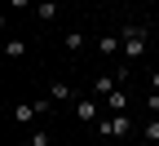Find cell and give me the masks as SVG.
<instances>
[{
	"mask_svg": "<svg viewBox=\"0 0 159 146\" xmlns=\"http://www.w3.org/2000/svg\"><path fill=\"white\" fill-rule=\"evenodd\" d=\"M119 40H124V58H128V62H137V58L146 53V45H150V31H146L142 22H133V27L119 31Z\"/></svg>",
	"mask_w": 159,
	"mask_h": 146,
	"instance_id": "6da1fadb",
	"label": "cell"
},
{
	"mask_svg": "<svg viewBox=\"0 0 159 146\" xmlns=\"http://www.w3.org/2000/svg\"><path fill=\"white\" fill-rule=\"evenodd\" d=\"M97 133L124 142V137H133V120H128V115H106V120H97Z\"/></svg>",
	"mask_w": 159,
	"mask_h": 146,
	"instance_id": "7a4b0ae2",
	"label": "cell"
},
{
	"mask_svg": "<svg viewBox=\"0 0 159 146\" xmlns=\"http://www.w3.org/2000/svg\"><path fill=\"white\" fill-rule=\"evenodd\" d=\"M124 80H128V67H119L115 75H111V71H102V75L93 80V93H102V97H111L115 89H124Z\"/></svg>",
	"mask_w": 159,
	"mask_h": 146,
	"instance_id": "3957f363",
	"label": "cell"
},
{
	"mask_svg": "<svg viewBox=\"0 0 159 146\" xmlns=\"http://www.w3.org/2000/svg\"><path fill=\"white\" fill-rule=\"evenodd\" d=\"M75 115L84 120V124H97V120H102V115H97V102H93V97H80V102H75Z\"/></svg>",
	"mask_w": 159,
	"mask_h": 146,
	"instance_id": "277c9868",
	"label": "cell"
},
{
	"mask_svg": "<svg viewBox=\"0 0 159 146\" xmlns=\"http://www.w3.org/2000/svg\"><path fill=\"white\" fill-rule=\"evenodd\" d=\"M9 115H13V124H31V120L40 115V106H35V102H18Z\"/></svg>",
	"mask_w": 159,
	"mask_h": 146,
	"instance_id": "5b68a950",
	"label": "cell"
},
{
	"mask_svg": "<svg viewBox=\"0 0 159 146\" xmlns=\"http://www.w3.org/2000/svg\"><path fill=\"white\" fill-rule=\"evenodd\" d=\"M97 53H102V58L124 53V40H119V35H102V40H97Z\"/></svg>",
	"mask_w": 159,
	"mask_h": 146,
	"instance_id": "8992f818",
	"label": "cell"
},
{
	"mask_svg": "<svg viewBox=\"0 0 159 146\" xmlns=\"http://www.w3.org/2000/svg\"><path fill=\"white\" fill-rule=\"evenodd\" d=\"M106 111H115V115H128V93H124V89H115V93L106 97Z\"/></svg>",
	"mask_w": 159,
	"mask_h": 146,
	"instance_id": "52a82bcc",
	"label": "cell"
},
{
	"mask_svg": "<svg viewBox=\"0 0 159 146\" xmlns=\"http://www.w3.org/2000/svg\"><path fill=\"white\" fill-rule=\"evenodd\" d=\"M49 97H53V102H71V97H75V89L66 84V80H53V84H49Z\"/></svg>",
	"mask_w": 159,
	"mask_h": 146,
	"instance_id": "ba28073f",
	"label": "cell"
},
{
	"mask_svg": "<svg viewBox=\"0 0 159 146\" xmlns=\"http://www.w3.org/2000/svg\"><path fill=\"white\" fill-rule=\"evenodd\" d=\"M35 18H40V22H53V18H57V5H53V0H40V5H35Z\"/></svg>",
	"mask_w": 159,
	"mask_h": 146,
	"instance_id": "9c48e42d",
	"label": "cell"
},
{
	"mask_svg": "<svg viewBox=\"0 0 159 146\" xmlns=\"http://www.w3.org/2000/svg\"><path fill=\"white\" fill-rule=\"evenodd\" d=\"M62 49L66 53H80V49H84V35H80V31H66L62 35Z\"/></svg>",
	"mask_w": 159,
	"mask_h": 146,
	"instance_id": "30bf717a",
	"label": "cell"
},
{
	"mask_svg": "<svg viewBox=\"0 0 159 146\" xmlns=\"http://www.w3.org/2000/svg\"><path fill=\"white\" fill-rule=\"evenodd\" d=\"M5 58H27V40H5Z\"/></svg>",
	"mask_w": 159,
	"mask_h": 146,
	"instance_id": "8fae6325",
	"label": "cell"
},
{
	"mask_svg": "<svg viewBox=\"0 0 159 146\" xmlns=\"http://www.w3.org/2000/svg\"><path fill=\"white\" fill-rule=\"evenodd\" d=\"M146 142H159V115L146 120Z\"/></svg>",
	"mask_w": 159,
	"mask_h": 146,
	"instance_id": "7c38bea8",
	"label": "cell"
},
{
	"mask_svg": "<svg viewBox=\"0 0 159 146\" xmlns=\"http://www.w3.org/2000/svg\"><path fill=\"white\" fill-rule=\"evenodd\" d=\"M27 146H53V142H49V133H31V142H27Z\"/></svg>",
	"mask_w": 159,
	"mask_h": 146,
	"instance_id": "4fadbf2b",
	"label": "cell"
},
{
	"mask_svg": "<svg viewBox=\"0 0 159 146\" xmlns=\"http://www.w3.org/2000/svg\"><path fill=\"white\" fill-rule=\"evenodd\" d=\"M146 111H159V93H146Z\"/></svg>",
	"mask_w": 159,
	"mask_h": 146,
	"instance_id": "5bb4252c",
	"label": "cell"
},
{
	"mask_svg": "<svg viewBox=\"0 0 159 146\" xmlns=\"http://www.w3.org/2000/svg\"><path fill=\"white\" fill-rule=\"evenodd\" d=\"M31 5V0H9V9H27Z\"/></svg>",
	"mask_w": 159,
	"mask_h": 146,
	"instance_id": "9a60e30c",
	"label": "cell"
},
{
	"mask_svg": "<svg viewBox=\"0 0 159 146\" xmlns=\"http://www.w3.org/2000/svg\"><path fill=\"white\" fill-rule=\"evenodd\" d=\"M150 93H159V71H155V75H150Z\"/></svg>",
	"mask_w": 159,
	"mask_h": 146,
	"instance_id": "2e32d148",
	"label": "cell"
},
{
	"mask_svg": "<svg viewBox=\"0 0 159 146\" xmlns=\"http://www.w3.org/2000/svg\"><path fill=\"white\" fill-rule=\"evenodd\" d=\"M142 146H159V142H142Z\"/></svg>",
	"mask_w": 159,
	"mask_h": 146,
	"instance_id": "e0dca14e",
	"label": "cell"
}]
</instances>
